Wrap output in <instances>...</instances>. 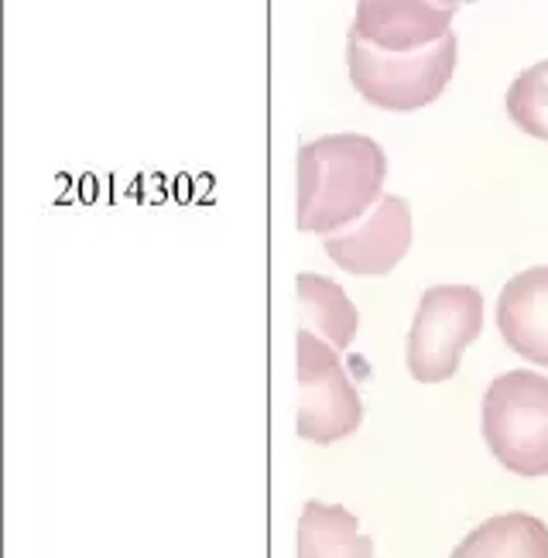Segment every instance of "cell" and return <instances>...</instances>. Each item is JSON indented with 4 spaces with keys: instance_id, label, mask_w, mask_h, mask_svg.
I'll list each match as a JSON object with an SVG mask.
<instances>
[{
    "instance_id": "3957f363",
    "label": "cell",
    "mask_w": 548,
    "mask_h": 558,
    "mask_svg": "<svg viewBox=\"0 0 548 558\" xmlns=\"http://www.w3.org/2000/svg\"><path fill=\"white\" fill-rule=\"evenodd\" d=\"M484 299L476 288L449 284L428 288L415 329L409 336V371L422 384L449 380L460 367L463 350L480 336Z\"/></svg>"
},
{
    "instance_id": "8992f818",
    "label": "cell",
    "mask_w": 548,
    "mask_h": 558,
    "mask_svg": "<svg viewBox=\"0 0 548 558\" xmlns=\"http://www.w3.org/2000/svg\"><path fill=\"white\" fill-rule=\"evenodd\" d=\"M497 326L514 353L548 367V268H532L508 281L500 291Z\"/></svg>"
},
{
    "instance_id": "30bf717a",
    "label": "cell",
    "mask_w": 548,
    "mask_h": 558,
    "mask_svg": "<svg viewBox=\"0 0 548 558\" xmlns=\"http://www.w3.org/2000/svg\"><path fill=\"white\" fill-rule=\"evenodd\" d=\"M442 4H449V8H460V4H473V0H442Z\"/></svg>"
},
{
    "instance_id": "9c48e42d",
    "label": "cell",
    "mask_w": 548,
    "mask_h": 558,
    "mask_svg": "<svg viewBox=\"0 0 548 558\" xmlns=\"http://www.w3.org/2000/svg\"><path fill=\"white\" fill-rule=\"evenodd\" d=\"M508 113L514 124L538 141H548V62L521 72L508 93Z\"/></svg>"
},
{
    "instance_id": "ba28073f",
    "label": "cell",
    "mask_w": 548,
    "mask_h": 558,
    "mask_svg": "<svg viewBox=\"0 0 548 558\" xmlns=\"http://www.w3.org/2000/svg\"><path fill=\"white\" fill-rule=\"evenodd\" d=\"M299 558H374L370 538L361 524L337 504L308 500L299 524Z\"/></svg>"
},
{
    "instance_id": "6da1fadb",
    "label": "cell",
    "mask_w": 548,
    "mask_h": 558,
    "mask_svg": "<svg viewBox=\"0 0 548 558\" xmlns=\"http://www.w3.org/2000/svg\"><path fill=\"white\" fill-rule=\"evenodd\" d=\"M484 439L497 463L524 476H548V377L511 371L484 395Z\"/></svg>"
},
{
    "instance_id": "5b68a950",
    "label": "cell",
    "mask_w": 548,
    "mask_h": 558,
    "mask_svg": "<svg viewBox=\"0 0 548 558\" xmlns=\"http://www.w3.org/2000/svg\"><path fill=\"white\" fill-rule=\"evenodd\" d=\"M452 11L442 0H356L353 35L380 52H422L449 35Z\"/></svg>"
},
{
    "instance_id": "52a82bcc",
    "label": "cell",
    "mask_w": 548,
    "mask_h": 558,
    "mask_svg": "<svg viewBox=\"0 0 548 558\" xmlns=\"http://www.w3.org/2000/svg\"><path fill=\"white\" fill-rule=\"evenodd\" d=\"M449 558H548V524L532 514L490 518Z\"/></svg>"
},
{
    "instance_id": "277c9868",
    "label": "cell",
    "mask_w": 548,
    "mask_h": 558,
    "mask_svg": "<svg viewBox=\"0 0 548 558\" xmlns=\"http://www.w3.org/2000/svg\"><path fill=\"white\" fill-rule=\"evenodd\" d=\"M299 377H302V408L299 435L313 442H337L361 428L364 408L346 384L337 356H332L313 332H299Z\"/></svg>"
},
{
    "instance_id": "7a4b0ae2",
    "label": "cell",
    "mask_w": 548,
    "mask_h": 558,
    "mask_svg": "<svg viewBox=\"0 0 548 558\" xmlns=\"http://www.w3.org/2000/svg\"><path fill=\"white\" fill-rule=\"evenodd\" d=\"M350 76L364 100L380 110H418L446 89L456 65V35L422 48V52H380L350 32Z\"/></svg>"
}]
</instances>
